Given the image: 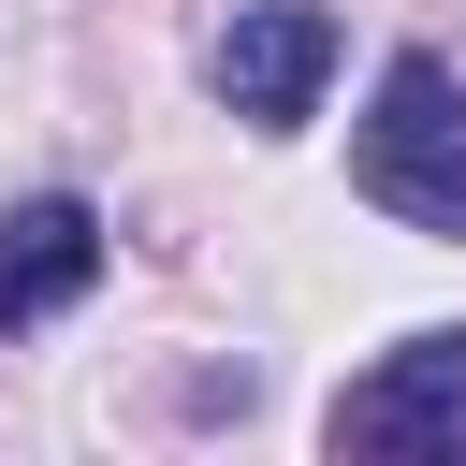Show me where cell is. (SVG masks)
<instances>
[{
    "instance_id": "6da1fadb",
    "label": "cell",
    "mask_w": 466,
    "mask_h": 466,
    "mask_svg": "<svg viewBox=\"0 0 466 466\" xmlns=\"http://www.w3.org/2000/svg\"><path fill=\"white\" fill-rule=\"evenodd\" d=\"M350 189L364 204H393L408 233H451L466 248V87H451V58H393L379 73V116H364V146H350Z\"/></svg>"
},
{
    "instance_id": "7a4b0ae2",
    "label": "cell",
    "mask_w": 466,
    "mask_h": 466,
    "mask_svg": "<svg viewBox=\"0 0 466 466\" xmlns=\"http://www.w3.org/2000/svg\"><path fill=\"white\" fill-rule=\"evenodd\" d=\"M320 73H335V15L320 0H248L218 29V102L248 131H306L320 116Z\"/></svg>"
},
{
    "instance_id": "3957f363",
    "label": "cell",
    "mask_w": 466,
    "mask_h": 466,
    "mask_svg": "<svg viewBox=\"0 0 466 466\" xmlns=\"http://www.w3.org/2000/svg\"><path fill=\"white\" fill-rule=\"evenodd\" d=\"M335 451H466V335H408L335 393Z\"/></svg>"
},
{
    "instance_id": "277c9868",
    "label": "cell",
    "mask_w": 466,
    "mask_h": 466,
    "mask_svg": "<svg viewBox=\"0 0 466 466\" xmlns=\"http://www.w3.org/2000/svg\"><path fill=\"white\" fill-rule=\"evenodd\" d=\"M87 277H102V218H87L73 189H29V204L0 218V335L87 306Z\"/></svg>"
}]
</instances>
